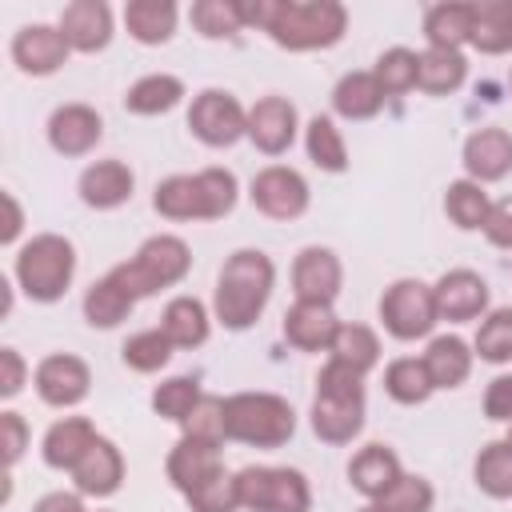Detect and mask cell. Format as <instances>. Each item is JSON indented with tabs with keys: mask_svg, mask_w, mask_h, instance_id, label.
<instances>
[{
	"mask_svg": "<svg viewBox=\"0 0 512 512\" xmlns=\"http://www.w3.org/2000/svg\"><path fill=\"white\" fill-rule=\"evenodd\" d=\"M344 320H336L332 304H308V300H296L288 312H284V340L300 352H328L336 332H340Z\"/></svg>",
	"mask_w": 512,
	"mask_h": 512,
	"instance_id": "20",
	"label": "cell"
},
{
	"mask_svg": "<svg viewBox=\"0 0 512 512\" xmlns=\"http://www.w3.org/2000/svg\"><path fill=\"white\" fill-rule=\"evenodd\" d=\"M60 32L68 36L72 52H100L112 40V8L104 0H72L60 12Z\"/></svg>",
	"mask_w": 512,
	"mask_h": 512,
	"instance_id": "23",
	"label": "cell"
},
{
	"mask_svg": "<svg viewBox=\"0 0 512 512\" xmlns=\"http://www.w3.org/2000/svg\"><path fill=\"white\" fill-rule=\"evenodd\" d=\"M356 512H380V508H376V504H364V508H356Z\"/></svg>",
	"mask_w": 512,
	"mask_h": 512,
	"instance_id": "54",
	"label": "cell"
},
{
	"mask_svg": "<svg viewBox=\"0 0 512 512\" xmlns=\"http://www.w3.org/2000/svg\"><path fill=\"white\" fill-rule=\"evenodd\" d=\"M444 212H448V220L460 232H484V220L492 212V200H488L484 184H476V180L464 176V180H452L444 188Z\"/></svg>",
	"mask_w": 512,
	"mask_h": 512,
	"instance_id": "34",
	"label": "cell"
},
{
	"mask_svg": "<svg viewBox=\"0 0 512 512\" xmlns=\"http://www.w3.org/2000/svg\"><path fill=\"white\" fill-rule=\"evenodd\" d=\"M200 396H204L200 392V380H192V376H168V380H160L152 388V412L164 416V420L184 424L192 416V408L200 404Z\"/></svg>",
	"mask_w": 512,
	"mask_h": 512,
	"instance_id": "42",
	"label": "cell"
},
{
	"mask_svg": "<svg viewBox=\"0 0 512 512\" xmlns=\"http://www.w3.org/2000/svg\"><path fill=\"white\" fill-rule=\"evenodd\" d=\"M132 308H136V300L112 280V272L100 276V280L84 292V320H88L92 328H116V324H124V320L132 316Z\"/></svg>",
	"mask_w": 512,
	"mask_h": 512,
	"instance_id": "35",
	"label": "cell"
},
{
	"mask_svg": "<svg viewBox=\"0 0 512 512\" xmlns=\"http://www.w3.org/2000/svg\"><path fill=\"white\" fill-rule=\"evenodd\" d=\"M504 440H508V444H512V424H508V436H504Z\"/></svg>",
	"mask_w": 512,
	"mask_h": 512,
	"instance_id": "55",
	"label": "cell"
},
{
	"mask_svg": "<svg viewBox=\"0 0 512 512\" xmlns=\"http://www.w3.org/2000/svg\"><path fill=\"white\" fill-rule=\"evenodd\" d=\"M424 40H428V48L460 52L472 40V4H464V0L432 4L424 12Z\"/></svg>",
	"mask_w": 512,
	"mask_h": 512,
	"instance_id": "29",
	"label": "cell"
},
{
	"mask_svg": "<svg viewBox=\"0 0 512 512\" xmlns=\"http://www.w3.org/2000/svg\"><path fill=\"white\" fill-rule=\"evenodd\" d=\"M248 200L256 204V212H264L268 220H296L308 212V180L288 168V164H268L252 176V188H248Z\"/></svg>",
	"mask_w": 512,
	"mask_h": 512,
	"instance_id": "11",
	"label": "cell"
},
{
	"mask_svg": "<svg viewBox=\"0 0 512 512\" xmlns=\"http://www.w3.org/2000/svg\"><path fill=\"white\" fill-rule=\"evenodd\" d=\"M460 160H464L468 180H476V184H496V180H504V176L512 172V132H508V128H496V124L476 128V132L464 140Z\"/></svg>",
	"mask_w": 512,
	"mask_h": 512,
	"instance_id": "18",
	"label": "cell"
},
{
	"mask_svg": "<svg viewBox=\"0 0 512 512\" xmlns=\"http://www.w3.org/2000/svg\"><path fill=\"white\" fill-rule=\"evenodd\" d=\"M0 432H4V464L12 468L28 448V424H24L20 412L8 408V412H0Z\"/></svg>",
	"mask_w": 512,
	"mask_h": 512,
	"instance_id": "50",
	"label": "cell"
},
{
	"mask_svg": "<svg viewBox=\"0 0 512 512\" xmlns=\"http://www.w3.org/2000/svg\"><path fill=\"white\" fill-rule=\"evenodd\" d=\"M184 436H196V440H212V444H224V396H212L204 392L200 404L192 408V416L180 424Z\"/></svg>",
	"mask_w": 512,
	"mask_h": 512,
	"instance_id": "47",
	"label": "cell"
},
{
	"mask_svg": "<svg viewBox=\"0 0 512 512\" xmlns=\"http://www.w3.org/2000/svg\"><path fill=\"white\" fill-rule=\"evenodd\" d=\"M344 288V264L332 248H320V244H308L296 252L292 260V292L296 300H308V304H332Z\"/></svg>",
	"mask_w": 512,
	"mask_h": 512,
	"instance_id": "13",
	"label": "cell"
},
{
	"mask_svg": "<svg viewBox=\"0 0 512 512\" xmlns=\"http://www.w3.org/2000/svg\"><path fill=\"white\" fill-rule=\"evenodd\" d=\"M172 488L180 496H192L196 488H204L208 480H216L224 472V456H220V444L212 440H196V436H180L168 452V464H164Z\"/></svg>",
	"mask_w": 512,
	"mask_h": 512,
	"instance_id": "16",
	"label": "cell"
},
{
	"mask_svg": "<svg viewBox=\"0 0 512 512\" xmlns=\"http://www.w3.org/2000/svg\"><path fill=\"white\" fill-rule=\"evenodd\" d=\"M400 476H404L400 456H396L388 444H364V448L352 456V464H348V484H352L368 504L380 500Z\"/></svg>",
	"mask_w": 512,
	"mask_h": 512,
	"instance_id": "24",
	"label": "cell"
},
{
	"mask_svg": "<svg viewBox=\"0 0 512 512\" xmlns=\"http://www.w3.org/2000/svg\"><path fill=\"white\" fill-rule=\"evenodd\" d=\"M296 132H300V116H296V104L288 96H264L248 108V140L264 156L288 152Z\"/></svg>",
	"mask_w": 512,
	"mask_h": 512,
	"instance_id": "17",
	"label": "cell"
},
{
	"mask_svg": "<svg viewBox=\"0 0 512 512\" xmlns=\"http://www.w3.org/2000/svg\"><path fill=\"white\" fill-rule=\"evenodd\" d=\"M372 76L380 80L384 96H404V92L416 88V76H420V52H412V48H388V52H380Z\"/></svg>",
	"mask_w": 512,
	"mask_h": 512,
	"instance_id": "44",
	"label": "cell"
},
{
	"mask_svg": "<svg viewBox=\"0 0 512 512\" xmlns=\"http://www.w3.org/2000/svg\"><path fill=\"white\" fill-rule=\"evenodd\" d=\"M96 436H100V432L92 428V420H84V416H64V420H56V424L44 432L40 456H44L48 468L72 472V468L84 460V452L96 444Z\"/></svg>",
	"mask_w": 512,
	"mask_h": 512,
	"instance_id": "25",
	"label": "cell"
},
{
	"mask_svg": "<svg viewBox=\"0 0 512 512\" xmlns=\"http://www.w3.org/2000/svg\"><path fill=\"white\" fill-rule=\"evenodd\" d=\"M472 352L484 364H508L512 360V308H492L472 340Z\"/></svg>",
	"mask_w": 512,
	"mask_h": 512,
	"instance_id": "43",
	"label": "cell"
},
{
	"mask_svg": "<svg viewBox=\"0 0 512 512\" xmlns=\"http://www.w3.org/2000/svg\"><path fill=\"white\" fill-rule=\"evenodd\" d=\"M380 512H432L436 504V488L424 480V476H412L404 472L380 500H372Z\"/></svg>",
	"mask_w": 512,
	"mask_h": 512,
	"instance_id": "45",
	"label": "cell"
},
{
	"mask_svg": "<svg viewBox=\"0 0 512 512\" xmlns=\"http://www.w3.org/2000/svg\"><path fill=\"white\" fill-rule=\"evenodd\" d=\"M328 360H340L352 372L368 376L380 364V336L368 324H340V332H336V340L328 348Z\"/></svg>",
	"mask_w": 512,
	"mask_h": 512,
	"instance_id": "37",
	"label": "cell"
},
{
	"mask_svg": "<svg viewBox=\"0 0 512 512\" xmlns=\"http://www.w3.org/2000/svg\"><path fill=\"white\" fill-rule=\"evenodd\" d=\"M172 352H176V344L160 332V328H144V332H136V336H128L124 340V348H120V360L132 368V372H160L168 360H172Z\"/></svg>",
	"mask_w": 512,
	"mask_h": 512,
	"instance_id": "41",
	"label": "cell"
},
{
	"mask_svg": "<svg viewBox=\"0 0 512 512\" xmlns=\"http://www.w3.org/2000/svg\"><path fill=\"white\" fill-rule=\"evenodd\" d=\"M472 480L484 496L492 500H512V444L508 440H488L472 464Z\"/></svg>",
	"mask_w": 512,
	"mask_h": 512,
	"instance_id": "36",
	"label": "cell"
},
{
	"mask_svg": "<svg viewBox=\"0 0 512 512\" xmlns=\"http://www.w3.org/2000/svg\"><path fill=\"white\" fill-rule=\"evenodd\" d=\"M436 296V312L448 324H468V320H484L488 312V280L472 268H452L432 284Z\"/></svg>",
	"mask_w": 512,
	"mask_h": 512,
	"instance_id": "14",
	"label": "cell"
},
{
	"mask_svg": "<svg viewBox=\"0 0 512 512\" xmlns=\"http://www.w3.org/2000/svg\"><path fill=\"white\" fill-rule=\"evenodd\" d=\"M20 292L36 304H56L76 276V248L68 236L60 232H40L28 244H20L16 252V268H12Z\"/></svg>",
	"mask_w": 512,
	"mask_h": 512,
	"instance_id": "5",
	"label": "cell"
},
{
	"mask_svg": "<svg viewBox=\"0 0 512 512\" xmlns=\"http://www.w3.org/2000/svg\"><path fill=\"white\" fill-rule=\"evenodd\" d=\"M180 100H184V80L172 76V72H152V76H140L124 92V112H132V116H160V112H172Z\"/></svg>",
	"mask_w": 512,
	"mask_h": 512,
	"instance_id": "32",
	"label": "cell"
},
{
	"mask_svg": "<svg viewBox=\"0 0 512 512\" xmlns=\"http://www.w3.org/2000/svg\"><path fill=\"white\" fill-rule=\"evenodd\" d=\"M160 332L176 344V348H200L212 332V316L208 308L196 300V296H172L164 304V316H160Z\"/></svg>",
	"mask_w": 512,
	"mask_h": 512,
	"instance_id": "28",
	"label": "cell"
},
{
	"mask_svg": "<svg viewBox=\"0 0 512 512\" xmlns=\"http://www.w3.org/2000/svg\"><path fill=\"white\" fill-rule=\"evenodd\" d=\"M72 484H76L80 496H96V500L120 492V484H124V452L108 436H96V444L72 468Z\"/></svg>",
	"mask_w": 512,
	"mask_h": 512,
	"instance_id": "21",
	"label": "cell"
},
{
	"mask_svg": "<svg viewBox=\"0 0 512 512\" xmlns=\"http://www.w3.org/2000/svg\"><path fill=\"white\" fill-rule=\"evenodd\" d=\"M440 312H436V296H432V284L424 280H392L380 296V324L388 336L396 340H424L432 328H436Z\"/></svg>",
	"mask_w": 512,
	"mask_h": 512,
	"instance_id": "9",
	"label": "cell"
},
{
	"mask_svg": "<svg viewBox=\"0 0 512 512\" xmlns=\"http://www.w3.org/2000/svg\"><path fill=\"white\" fill-rule=\"evenodd\" d=\"M240 184L228 168H200V172H180L156 184L152 208L164 220H220L236 208Z\"/></svg>",
	"mask_w": 512,
	"mask_h": 512,
	"instance_id": "3",
	"label": "cell"
},
{
	"mask_svg": "<svg viewBox=\"0 0 512 512\" xmlns=\"http://www.w3.org/2000/svg\"><path fill=\"white\" fill-rule=\"evenodd\" d=\"M468 80V60L464 52H448V48H424L420 52V76L416 88L428 96H452L456 88H464Z\"/></svg>",
	"mask_w": 512,
	"mask_h": 512,
	"instance_id": "33",
	"label": "cell"
},
{
	"mask_svg": "<svg viewBox=\"0 0 512 512\" xmlns=\"http://www.w3.org/2000/svg\"><path fill=\"white\" fill-rule=\"evenodd\" d=\"M180 8L172 0H128L124 4V28L136 44H168L176 36Z\"/></svg>",
	"mask_w": 512,
	"mask_h": 512,
	"instance_id": "26",
	"label": "cell"
},
{
	"mask_svg": "<svg viewBox=\"0 0 512 512\" xmlns=\"http://www.w3.org/2000/svg\"><path fill=\"white\" fill-rule=\"evenodd\" d=\"M384 392L396 404H408L412 408V404H424L436 392V384H432V376H428V368H424L420 356H400V360H392L384 368Z\"/></svg>",
	"mask_w": 512,
	"mask_h": 512,
	"instance_id": "38",
	"label": "cell"
},
{
	"mask_svg": "<svg viewBox=\"0 0 512 512\" xmlns=\"http://www.w3.org/2000/svg\"><path fill=\"white\" fill-rule=\"evenodd\" d=\"M188 20L200 36L208 40H228L244 28V16H240V0H196L188 8Z\"/></svg>",
	"mask_w": 512,
	"mask_h": 512,
	"instance_id": "40",
	"label": "cell"
},
{
	"mask_svg": "<svg viewBox=\"0 0 512 512\" xmlns=\"http://www.w3.org/2000/svg\"><path fill=\"white\" fill-rule=\"evenodd\" d=\"M192 268V252L180 236L172 232H160V236H148L132 260L116 264L112 268V280L132 296V300H144V296H156L160 288H172L188 276Z\"/></svg>",
	"mask_w": 512,
	"mask_h": 512,
	"instance_id": "7",
	"label": "cell"
},
{
	"mask_svg": "<svg viewBox=\"0 0 512 512\" xmlns=\"http://www.w3.org/2000/svg\"><path fill=\"white\" fill-rule=\"evenodd\" d=\"M244 28H260L288 52L332 48L348 32V8L340 0H240Z\"/></svg>",
	"mask_w": 512,
	"mask_h": 512,
	"instance_id": "1",
	"label": "cell"
},
{
	"mask_svg": "<svg viewBox=\"0 0 512 512\" xmlns=\"http://www.w3.org/2000/svg\"><path fill=\"white\" fill-rule=\"evenodd\" d=\"M192 512H240V492H236V472H220L192 496H184Z\"/></svg>",
	"mask_w": 512,
	"mask_h": 512,
	"instance_id": "46",
	"label": "cell"
},
{
	"mask_svg": "<svg viewBox=\"0 0 512 512\" xmlns=\"http://www.w3.org/2000/svg\"><path fill=\"white\" fill-rule=\"evenodd\" d=\"M32 384H36V396L48 404V408H76L88 388H92V372L80 356L72 352H52L36 364L32 372Z\"/></svg>",
	"mask_w": 512,
	"mask_h": 512,
	"instance_id": "12",
	"label": "cell"
},
{
	"mask_svg": "<svg viewBox=\"0 0 512 512\" xmlns=\"http://www.w3.org/2000/svg\"><path fill=\"white\" fill-rule=\"evenodd\" d=\"M484 236H488L492 248L512 252V196L492 200V212H488V220H484Z\"/></svg>",
	"mask_w": 512,
	"mask_h": 512,
	"instance_id": "49",
	"label": "cell"
},
{
	"mask_svg": "<svg viewBox=\"0 0 512 512\" xmlns=\"http://www.w3.org/2000/svg\"><path fill=\"white\" fill-rule=\"evenodd\" d=\"M0 200H4V228H0V244H16V236H20V228H24V208H20V200H16L12 192H4Z\"/></svg>",
	"mask_w": 512,
	"mask_h": 512,
	"instance_id": "53",
	"label": "cell"
},
{
	"mask_svg": "<svg viewBox=\"0 0 512 512\" xmlns=\"http://www.w3.org/2000/svg\"><path fill=\"white\" fill-rule=\"evenodd\" d=\"M308 420L324 444H352L364 428V376L340 360H328L316 376V400Z\"/></svg>",
	"mask_w": 512,
	"mask_h": 512,
	"instance_id": "4",
	"label": "cell"
},
{
	"mask_svg": "<svg viewBox=\"0 0 512 512\" xmlns=\"http://www.w3.org/2000/svg\"><path fill=\"white\" fill-rule=\"evenodd\" d=\"M104 136V120L92 104H60L48 116V144L60 156H88Z\"/></svg>",
	"mask_w": 512,
	"mask_h": 512,
	"instance_id": "19",
	"label": "cell"
},
{
	"mask_svg": "<svg viewBox=\"0 0 512 512\" xmlns=\"http://www.w3.org/2000/svg\"><path fill=\"white\" fill-rule=\"evenodd\" d=\"M24 380H28L24 356H20L16 348H0V396L12 400V396L24 388Z\"/></svg>",
	"mask_w": 512,
	"mask_h": 512,
	"instance_id": "51",
	"label": "cell"
},
{
	"mask_svg": "<svg viewBox=\"0 0 512 512\" xmlns=\"http://www.w3.org/2000/svg\"><path fill=\"white\" fill-rule=\"evenodd\" d=\"M484 416L496 420V424H512V372L496 376L484 388Z\"/></svg>",
	"mask_w": 512,
	"mask_h": 512,
	"instance_id": "48",
	"label": "cell"
},
{
	"mask_svg": "<svg viewBox=\"0 0 512 512\" xmlns=\"http://www.w3.org/2000/svg\"><path fill=\"white\" fill-rule=\"evenodd\" d=\"M272 288H276V264L268 260V252L236 248L216 276L212 312L228 332H244L264 316Z\"/></svg>",
	"mask_w": 512,
	"mask_h": 512,
	"instance_id": "2",
	"label": "cell"
},
{
	"mask_svg": "<svg viewBox=\"0 0 512 512\" xmlns=\"http://www.w3.org/2000/svg\"><path fill=\"white\" fill-rule=\"evenodd\" d=\"M32 512H88L80 492H48L32 504Z\"/></svg>",
	"mask_w": 512,
	"mask_h": 512,
	"instance_id": "52",
	"label": "cell"
},
{
	"mask_svg": "<svg viewBox=\"0 0 512 512\" xmlns=\"http://www.w3.org/2000/svg\"><path fill=\"white\" fill-rule=\"evenodd\" d=\"M236 492L244 512H308L312 488L300 468L248 464L236 472Z\"/></svg>",
	"mask_w": 512,
	"mask_h": 512,
	"instance_id": "8",
	"label": "cell"
},
{
	"mask_svg": "<svg viewBox=\"0 0 512 512\" xmlns=\"http://www.w3.org/2000/svg\"><path fill=\"white\" fill-rule=\"evenodd\" d=\"M472 356L476 352L460 336H432L428 352L420 360H424V368H428L436 388H460L468 380V372H472Z\"/></svg>",
	"mask_w": 512,
	"mask_h": 512,
	"instance_id": "31",
	"label": "cell"
},
{
	"mask_svg": "<svg viewBox=\"0 0 512 512\" xmlns=\"http://www.w3.org/2000/svg\"><path fill=\"white\" fill-rule=\"evenodd\" d=\"M72 44L60 32V24H24L12 36V60L24 76H52L64 68Z\"/></svg>",
	"mask_w": 512,
	"mask_h": 512,
	"instance_id": "15",
	"label": "cell"
},
{
	"mask_svg": "<svg viewBox=\"0 0 512 512\" xmlns=\"http://www.w3.org/2000/svg\"><path fill=\"white\" fill-rule=\"evenodd\" d=\"M100 512H108V508H100Z\"/></svg>",
	"mask_w": 512,
	"mask_h": 512,
	"instance_id": "56",
	"label": "cell"
},
{
	"mask_svg": "<svg viewBox=\"0 0 512 512\" xmlns=\"http://www.w3.org/2000/svg\"><path fill=\"white\" fill-rule=\"evenodd\" d=\"M188 132L208 148H232L248 136V108L224 88H204L188 104Z\"/></svg>",
	"mask_w": 512,
	"mask_h": 512,
	"instance_id": "10",
	"label": "cell"
},
{
	"mask_svg": "<svg viewBox=\"0 0 512 512\" xmlns=\"http://www.w3.org/2000/svg\"><path fill=\"white\" fill-rule=\"evenodd\" d=\"M132 188H136V176L124 160H96L80 172V200L96 212H112V208L128 204Z\"/></svg>",
	"mask_w": 512,
	"mask_h": 512,
	"instance_id": "22",
	"label": "cell"
},
{
	"mask_svg": "<svg viewBox=\"0 0 512 512\" xmlns=\"http://www.w3.org/2000/svg\"><path fill=\"white\" fill-rule=\"evenodd\" d=\"M296 432V412L276 392H236L224 400V440L248 448H280Z\"/></svg>",
	"mask_w": 512,
	"mask_h": 512,
	"instance_id": "6",
	"label": "cell"
},
{
	"mask_svg": "<svg viewBox=\"0 0 512 512\" xmlns=\"http://www.w3.org/2000/svg\"><path fill=\"white\" fill-rule=\"evenodd\" d=\"M304 148H308V160L320 168V172H344L348 168V144L336 128L332 116H312L308 128H304Z\"/></svg>",
	"mask_w": 512,
	"mask_h": 512,
	"instance_id": "39",
	"label": "cell"
},
{
	"mask_svg": "<svg viewBox=\"0 0 512 512\" xmlns=\"http://www.w3.org/2000/svg\"><path fill=\"white\" fill-rule=\"evenodd\" d=\"M384 88L372 72H344L332 88V108L344 120H372L384 108Z\"/></svg>",
	"mask_w": 512,
	"mask_h": 512,
	"instance_id": "30",
	"label": "cell"
},
{
	"mask_svg": "<svg viewBox=\"0 0 512 512\" xmlns=\"http://www.w3.org/2000/svg\"><path fill=\"white\" fill-rule=\"evenodd\" d=\"M484 56L512 52V0H476L472 4V40Z\"/></svg>",
	"mask_w": 512,
	"mask_h": 512,
	"instance_id": "27",
	"label": "cell"
}]
</instances>
